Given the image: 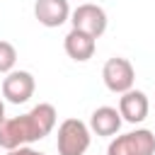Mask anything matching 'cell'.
Here are the masks:
<instances>
[{"instance_id": "cell-8", "label": "cell", "mask_w": 155, "mask_h": 155, "mask_svg": "<svg viewBox=\"0 0 155 155\" xmlns=\"http://www.w3.org/2000/svg\"><path fill=\"white\" fill-rule=\"evenodd\" d=\"M34 17L39 19V24L53 29L68 22L70 17V5L68 0H36L34 2Z\"/></svg>"}, {"instance_id": "cell-12", "label": "cell", "mask_w": 155, "mask_h": 155, "mask_svg": "<svg viewBox=\"0 0 155 155\" xmlns=\"http://www.w3.org/2000/svg\"><path fill=\"white\" fill-rule=\"evenodd\" d=\"M7 155H44V153H39V150H34V148H29V145H22V148H15V150H7Z\"/></svg>"}, {"instance_id": "cell-13", "label": "cell", "mask_w": 155, "mask_h": 155, "mask_svg": "<svg viewBox=\"0 0 155 155\" xmlns=\"http://www.w3.org/2000/svg\"><path fill=\"white\" fill-rule=\"evenodd\" d=\"M5 121V104H2V99H0V124Z\"/></svg>"}, {"instance_id": "cell-4", "label": "cell", "mask_w": 155, "mask_h": 155, "mask_svg": "<svg viewBox=\"0 0 155 155\" xmlns=\"http://www.w3.org/2000/svg\"><path fill=\"white\" fill-rule=\"evenodd\" d=\"M102 80L107 85L109 92L114 94H124L128 90H133V82H136V70L131 65L128 58H121V56H114L104 63L102 68Z\"/></svg>"}, {"instance_id": "cell-11", "label": "cell", "mask_w": 155, "mask_h": 155, "mask_svg": "<svg viewBox=\"0 0 155 155\" xmlns=\"http://www.w3.org/2000/svg\"><path fill=\"white\" fill-rule=\"evenodd\" d=\"M15 63H17V48L10 44V41H5V39H0V73H12L15 70Z\"/></svg>"}, {"instance_id": "cell-9", "label": "cell", "mask_w": 155, "mask_h": 155, "mask_svg": "<svg viewBox=\"0 0 155 155\" xmlns=\"http://www.w3.org/2000/svg\"><path fill=\"white\" fill-rule=\"evenodd\" d=\"M63 48H65V53H68L73 61L85 63V61H90V58L94 56L97 39L90 36V34H85V31H80V29H70V31L65 34V39H63Z\"/></svg>"}, {"instance_id": "cell-10", "label": "cell", "mask_w": 155, "mask_h": 155, "mask_svg": "<svg viewBox=\"0 0 155 155\" xmlns=\"http://www.w3.org/2000/svg\"><path fill=\"white\" fill-rule=\"evenodd\" d=\"M121 114L114 107H97L90 116V131L97 136H116L121 128Z\"/></svg>"}, {"instance_id": "cell-5", "label": "cell", "mask_w": 155, "mask_h": 155, "mask_svg": "<svg viewBox=\"0 0 155 155\" xmlns=\"http://www.w3.org/2000/svg\"><path fill=\"white\" fill-rule=\"evenodd\" d=\"M70 24H73V29H80V31L99 39L107 31V12L94 2H80L70 12Z\"/></svg>"}, {"instance_id": "cell-3", "label": "cell", "mask_w": 155, "mask_h": 155, "mask_svg": "<svg viewBox=\"0 0 155 155\" xmlns=\"http://www.w3.org/2000/svg\"><path fill=\"white\" fill-rule=\"evenodd\" d=\"M107 155H155V136L148 128L121 133L109 143Z\"/></svg>"}, {"instance_id": "cell-1", "label": "cell", "mask_w": 155, "mask_h": 155, "mask_svg": "<svg viewBox=\"0 0 155 155\" xmlns=\"http://www.w3.org/2000/svg\"><path fill=\"white\" fill-rule=\"evenodd\" d=\"M56 119H58L56 107L48 102L36 104L31 111H27L22 116H15V119L5 116V121L0 124V148L15 150V148H22V145L46 138L53 131Z\"/></svg>"}, {"instance_id": "cell-2", "label": "cell", "mask_w": 155, "mask_h": 155, "mask_svg": "<svg viewBox=\"0 0 155 155\" xmlns=\"http://www.w3.org/2000/svg\"><path fill=\"white\" fill-rule=\"evenodd\" d=\"M90 126L80 119H65L58 126L56 148L58 155H85L90 148Z\"/></svg>"}, {"instance_id": "cell-7", "label": "cell", "mask_w": 155, "mask_h": 155, "mask_svg": "<svg viewBox=\"0 0 155 155\" xmlns=\"http://www.w3.org/2000/svg\"><path fill=\"white\" fill-rule=\"evenodd\" d=\"M150 111V102H148V94L140 92V90H128L119 97V114L124 121L128 124H140L145 121Z\"/></svg>"}, {"instance_id": "cell-6", "label": "cell", "mask_w": 155, "mask_h": 155, "mask_svg": "<svg viewBox=\"0 0 155 155\" xmlns=\"http://www.w3.org/2000/svg\"><path fill=\"white\" fill-rule=\"evenodd\" d=\"M36 90L34 75L29 70H12L2 80V97L12 104H24Z\"/></svg>"}]
</instances>
